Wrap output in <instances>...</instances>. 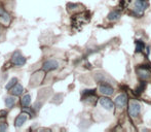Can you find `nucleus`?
<instances>
[{"instance_id": "nucleus-14", "label": "nucleus", "mask_w": 151, "mask_h": 132, "mask_svg": "<svg viewBox=\"0 0 151 132\" xmlns=\"http://www.w3.org/2000/svg\"><path fill=\"white\" fill-rule=\"evenodd\" d=\"M0 23H2L3 25L7 26L10 23V17L8 16L6 12H3L2 14H0Z\"/></svg>"}, {"instance_id": "nucleus-10", "label": "nucleus", "mask_w": 151, "mask_h": 132, "mask_svg": "<svg viewBox=\"0 0 151 132\" xmlns=\"http://www.w3.org/2000/svg\"><path fill=\"white\" fill-rule=\"evenodd\" d=\"M23 92H24V87H23L21 84H16V85H14V87L10 89V93H11V95L14 96H21L23 94Z\"/></svg>"}, {"instance_id": "nucleus-20", "label": "nucleus", "mask_w": 151, "mask_h": 132, "mask_svg": "<svg viewBox=\"0 0 151 132\" xmlns=\"http://www.w3.org/2000/svg\"><path fill=\"white\" fill-rule=\"evenodd\" d=\"M0 38H1V34H0Z\"/></svg>"}, {"instance_id": "nucleus-12", "label": "nucleus", "mask_w": 151, "mask_h": 132, "mask_svg": "<svg viewBox=\"0 0 151 132\" xmlns=\"http://www.w3.org/2000/svg\"><path fill=\"white\" fill-rule=\"evenodd\" d=\"M31 104V95L30 94H25L22 98H21V105L23 107H28Z\"/></svg>"}, {"instance_id": "nucleus-18", "label": "nucleus", "mask_w": 151, "mask_h": 132, "mask_svg": "<svg viewBox=\"0 0 151 132\" xmlns=\"http://www.w3.org/2000/svg\"><path fill=\"white\" fill-rule=\"evenodd\" d=\"M7 123H0V132H4L7 129Z\"/></svg>"}, {"instance_id": "nucleus-13", "label": "nucleus", "mask_w": 151, "mask_h": 132, "mask_svg": "<svg viewBox=\"0 0 151 132\" xmlns=\"http://www.w3.org/2000/svg\"><path fill=\"white\" fill-rule=\"evenodd\" d=\"M119 18H120V12L117 10H112L111 12H109L108 17H107L109 21H117L119 20Z\"/></svg>"}, {"instance_id": "nucleus-3", "label": "nucleus", "mask_w": 151, "mask_h": 132, "mask_svg": "<svg viewBox=\"0 0 151 132\" xmlns=\"http://www.w3.org/2000/svg\"><path fill=\"white\" fill-rule=\"evenodd\" d=\"M141 112V104L136 100H132L129 104V114L132 118H135Z\"/></svg>"}, {"instance_id": "nucleus-7", "label": "nucleus", "mask_w": 151, "mask_h": 132, "mask_svg": "<svg viewBox=\"0 0 151 132\" xmlns=\"http://www.w3.org/2000/svg\"><path fill=\"white\" fill-rule=\"evenodd\" d=\"M29 115L27 114L26 112H24V113H22V114H20L18 117L16 118V120H14V127L16 128H20V127H22L23 125L25 124V123L27 122V120H28V118H29Z\"/></svg>"}, {"instance_id": "nucleus-16", "label": "nucleus", "mask_w": 151, "mask_h": 132, "mask_svg": "<svg viewBox=\"0 0 151 132\" xmlns=\"http://www.w3.org/2000/svg\"><path fill=\"white\" fill-rule=\"evenodd\" d=\"M16 84H18V79H16V77H12V79H10V81L8 82L7 84H6L5 89L6 90H10L14 85H16Z\"/></svg>"}, {"instance_id": "nucleus-8", "label": "nucleus", "mask_w": 151, "mask_h": 132, "mask_svg": "<svg viewBox=\"0 0 151 132\" xmlns=\"http://www.w3.org/2000/svg\"><path fill=\"white\" fill-rule=\"evenodd\" d=\"M127 96L125 94H119L118 96H116L114 100V103L115 105L117 106L118 108H123L127 104Z\"/></svg>"}, {"instance_id": "nucleus-2", "label": "nucleus", "mask_w": 151, "mask_h": 132, "mask_svg": "<svg viewBox=\"0 0 151 132\" xmlns=\"http://www.w3.org/2000/svg\"><path fill=\"white\" fill-rule=\"evenodd\" d=\"M27 62V59L24 57V56L21 54L20 51H16L11 56V63L14 64V66H23L25 65Z\"/></svg>"}, {"instance_id": "nucleus-15", "label": "nucleus", "mask_w": 151, "mask_h": 132, "mask_svg": "<svg viewBox=\"0 0 151 132\" xmlns=\"http://www.w3.org/2000/svg\"><path fill=\"white\" fill-rule=\"evenodd\" d=\"M145 49V45L143 41L141 40H136V53H140Z\"/></svg>"}, {"instance_id": "nucleus-6", "label": "nucleus", "mask_w": 151, "mask_h": 132, "mask_svg": "<svg viewBox=\"0 0 151 132\" xmlns=\"http://www.w3.org/2000/svg\"><path fill=\"white\" fill-rule=\"evenodd\" d=\"M99 103L104 110H112L114 108V102L111 99H109L108 97H101L99 99Z\"/></svg>"}, {"instance_id": "nucleus-1", "label": "nucleus", "mask_w": 151, "mask_h": 132, "mask_svg": "<svg viewBox=\"0 0 151 132\" xmlns=\"http://www.w3.org/2000/svg\"><path fill=\"white\" fill-rule=\"evenodd\" d=\"M149 2L148 0H135L133 3V10L135 14L137 16H142L146 9H147Z\"/></svg>"}, {"instance_id": "nucleus-9", "label": "nucleus", "mask_w": 151, "mask_h": 132, "mask_svg": "<svg viewBox=\"0 0 151 132\" xmlns=\"http://www.w3.org/2000/svg\"><path fill=\"white\" fill-rule=\"evenodd\" d=\"M99 91L101 94H103L105 96H111L114 93V89L111 86L107 85V84H101L99 87Z\"/></svg>"}, {"instance_id": "nucleus-19", "label": "nucleus", "mask_w": 151, "mask_h": 132, "mask_svg": "<svg viewBox=\"0 0 151 132\" xmlns=\"http://www.w3.org/2000/svg\"><path fill=\"white\" fill-rule=\"evenodd\" d=\"M3 12H4V10L2 9L1 7H0V14H3Z\"/></svg>"}, {"instance_id": "nucleus-17", "label": "nucleus", "mask_w": 151, "mask_h": 132, "mask_svg": "<svg viewBox=\"0 0 151 132\" xmlns=\"http://www.w3.org/2000/svg\"><path fill=\"white\" fill-rule=\"evenodd\" d=\"M145 87H146V84L144 83V82H142V83L140 84L139 87H138L137 89H136V92H135V93L137 94V95H139V94H141L142 92H143V90L145 89Z\"/></svg>"}, {"instance_id": "nucleus-5", "label": "nucleus", "mask_w": 151, "mask_h": 132, "mask_svg": "<svg viewBox=\"0 0 151 132\" xmlns=\"http://www.w3.org/2000/svg\"><path fill=\"white\" fill-rule=\"evenodd\" d=\"M89 21V17H87L84 12H83V14L74 16L72 22L74 26H82V25H84L85 23H87Z\"/></svg>"}, {"instance_id": "nucleus-11", "label": "nucleus", "mask_w": 151, "mask_h": 132, "mask_svg": "<svg viewBox=\"0 0 151 132\" xmlns=\"http://www.w3.org/2000/svg\"><path fill=\"white\" fill-rule=\"evenodd\" d=\"M16 96H14V95L6 96V97L4 98V102H5V105H6V107H8V108H11L12 106H14V104H16Z\"/></svg>"}, {"instance_id": "nucleus-4", "label": "nucleus", "mask_w": 151, "mask_h": 132, "mask_svg": "<svg viewBox=\"0 0 151 132\" xmlns=\"http://www.w3.org/2000/svg\"><path fill=\"white\" fill-rule=\"evenodd\" d=\"M59 68V62L56 59H49L47 61H44V63L42 64V69L43 71H52L54 69Z\"/></svg>"}]
</instances>
